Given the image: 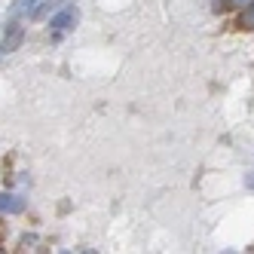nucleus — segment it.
Returning a JSON list of instances; mask_svg holds the SVG:
<instances>
[{
  "label": "nucleus",
  "mask_w": 254,
  "mask_h": 254,
  "mask_svg": "<svg viewBox=\"0 0 254 254\" xmlns=\"http://www.w3.org/2000/svg\"><path fill=\"white\" fill-rule=\"evenodd\" d=\"M236 28L254 31V0H251V3H245V9L239 12V19H236Z\"/></svg>",
  "instance_id": "f257e3e1"
},
{
  "label": "nucleus",
  "mask_w": 254,
  "mask_h": 254,
  "mask_svg": "<svg viewBox=\"0 0 254 254\" xmlns=\"http://www.w3.org/2000/svg\"><path fill=\"white\" fill-rule=\"evenodd\" d=\"M22 12H37V6H34V0H15V15H22Z\"/></svg>",
  "instance_id": "f03ea898"
}]
</instances>
